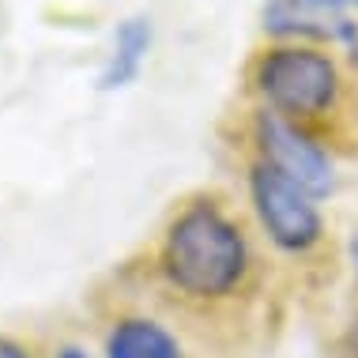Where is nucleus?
<instances>
[{
    "label": "nucleus",
    "instance_id": "obj_1",
    "mask_svg": "<svg viewBox=\"0 0 358 358\" xmlns=\"http://www.w3.org/2000/svg\"><path fill=\"white\" fill-rule=\"evenodd\" d=\"M159 272L189 302H227L253 272L249 238L215 196H196L166 222Z\"/></svg>",
    "mask_w": 358,
    "mask_h": 358
},
{
    "label": "nucleus",
    "instance_id": "obj_2",
    "mask_svg": "<svg viewBox=\"0 0 358 358\" xmlns=\"http://www.w3.org/2000/svg\"><path fill=\"white\" fill-rule=\"evenodd\" d=\"M340 69L321 50L309 45H272L257 57L253 87L268 110L287 121L321 117L340 99Z\"/></svg>",
    "mask_w": 358,
    "mask_h": 358
},
{
    "label": "nucleus",
    "instance_id": "obj_3",
    "mask_svg": "<svg viewBox=\"0 0 358 358\" xmlns=\"http://www.w3.org/2000/svg\"><path fill=\"white\" fill-rule=\"evenodd\" d=\"M249 200H253L260 227H264V234L272 238L275 249L309 253L313 245H321L324 219L317 200L302 185H294L287 173L268 166L264 159H257L249 166Z\"/></svg>",
    "mask_w": 358,
    "mask_h": 358
},
{
    "label": "nucleus",
    "instance_id": "obj_4",
    "mask_svg": "<svg viewBox=\"0 0 358 358\" xmlns=\"http://www.w3.org/2000/svg\"><path fill=\"white\" fill-rule=\"evenodd\" d=\"M253 140L260 148V159L268 166H275L279 173H287L294 185H302L313 200L332 192V181H336L332 162L294 121L279 117L272 110H260L253 117Z\"/></svg>",
    "mask_w": 358,
    "mask_h": 358
},
{
    "label": "nucleus",
    "instance_id": "obj_5",
    "mask_svg": "<svg viewBox=\"0 0 358 358\" xmlns=\"http://www.w3.org/2000/svg\"><path fill=\"white\" fill-rule=\"evenodd\" d=\"M264 34L275 38H317V42H355L358 27L347 12L324 0H268L260 12Z\"/></svg>",
    "mask_w": 358,
    "mask_h": 358
},
{
    "label": "nucleus",
    "instance_id": "obj_6",
    "mask_svg": "<svg viewBox=\"0 0 358 358\" xmlns=\"http://www.w3.org/2000/svg\"><path fill=\"white\" fill-rule=\"evenodd\" d=\"M151 19L148 15H129L117 23V34H113V50L106 57V69L99 76V87L102 91H121L129 87L132 80L140 76L143 61L151 53Z\"/></svg>",
    "mask_w": 358,
    "mask_h": 358
},
{
    "label": "nucleus",
    "instance_id": "obj_7",
    "mask_svg": "<svg viewBox=\"0 0 358 358\" xmlns=\"http://www.w3.org/2000/svg\"><path fill=\"white\" fill-rule=\"evenodd\" d=\"M106 358H185V351L155 317H121L106 336Z\"/></svg>",
    "mask_w": 358,
    "mask_h": 358
},
{
    "label": "nucleus",
    "instance_id": "obj_8",
    "mask_svg": "<svg viewBox=\"0 0 358 358\" xmlns=\"http://www.w3.org/2000/svg\"><path fill=\"white\" fill-rule=\"evenodd\" d=\"M0 358H34V355L27 351L23 343H15V340H8V336H0Z\"/></svg>",
    "mask_w": 358,
    "mask_h": 358
},
{
    "label": "nucleus",
    "instance_id": "obj_9",
    "mask_svg": "<svg viewBox=\"0 0 358 358\" xmlns=\"http://www.w3.org/2000/svg\"><path fill=\"white\" fill-rule=\"evenodd\" d=\"M343 358H358V321L351 324V332L343 340Z\"/></svg>",
    "mask_w": 358,
    "mask_h": 358
},
{
    "label": "nucleus",
    "instance_id": "obj_10",
    "mask_svg": "<svg viewBox=\"0 0 358 358\" xmlns=\"http://www.w3.org/2000/svg\"><path fill=\"white\" fill-rule=\"evenodd\" d=\"M57 358H91V355L80 351V347H61V351H57Z\"/></svg>",
    "mask_w": 358,
    "mask_h": 358
},
{
    "label": "nucleus",
    "instance_id": "obj_11",
    "mask_svg": "<svg viewBox=\"0 0 358 358\" xmlns=\"http://www.w3.org/2000/svg\"><path fill=\"white\" fill-rule=\"evenodd\" d=\"M351 264H355V275H358V230L351 234Z\"/></svg>",
    "mask_w": 358,
    "mask_h": 358
},
{
    "label": "nucleus",
    "instance_id": "obj_12",
    "mask_svg": "<svg viewBox=\"0 0 358 358\" xmlns=\"http://www.w3.org/2000/svg\"><path fill=\"white\" fill-rule=\"evenodd\" d=\"M324 4L340 8V12H343V8H355V12H358V0H324Z\"/></svg>",
    "mask_w": 358,
    "mask_h": 358
}]
</instances>
